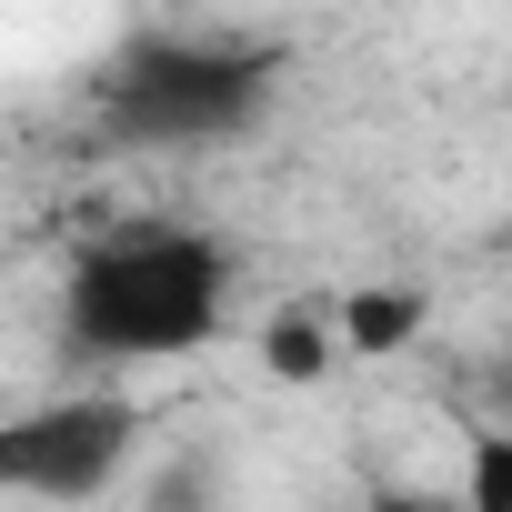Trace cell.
<instances>
[{"mask_svg":"<svg viewBox=\"0 0 512 512\" xmlns=\"http://www.w3.org/2000/svg\"><path fill=\"white\" fill-rule=\"evenodd\" d=\"M221 322H231V241L181 231V221L91 241L61 282V342L111 372L191 362L201 342H221Z\"/></svg>","mask_w":512,"mask_h":512,"instance_id":"6da1fadb","label":"cell"},{"mask_svg":"<svg viewBox=\"0 0 512 512\" xmlns=\"http://www.w3.org/2000/svg\"><path fill=\"white\" fill-rule=\"evenodd\" d=\"M282 61L262 41H211V31H141L101 61V131L111 141H151V151H211L241 141L272 111Z\"/></svg>","mask_w":512,"mask_h":512,"instance_id":"7a4b0ae2","label":"cell"},{"mask_svg":"<svg viewBox=\"0 0 512 512\" xmlns=\"http://www.w3.org/2000/svg\"><path fill=\"white\" fill-rule=\"evenodd\" d=\"M141 452V402L131 392H51L0 422V492L31 502H91L131 472Z\"/></svg>","mask_w":512,"mask_h":512,"instance_id":"3957f363","label":"cell"},{"mask_svg":"<svg viewBox=\"0 0 512 512\" xmlns=\"http://www.w3.org/2000/svg\"><path fill=\"white\" fill-rule=\"evenodd\" d=\"M332 342H342V302H292L272 332H262V362L282 382H322L332 372Z\"/></svg>","mask_w":512,"mask_h":512,"instance_id":"277c9868","label":"cell"},{"mask_svg":"<svg viewBox=\"0 0 512 512\" xmlns=\"http://www.w3.org/2000/svg\"><path fill=\"white\" fill-rule=\"evenodd\" d=\"M422 322H432V302H422V292H402V282H382V292H352V302H342V342H352V352H402Z\"/></svg>","mask_w":512,"mask_h":512,"instance_id":"5b68a950","label":"cell"},{"mask_svg":"<svg viewBox=\"0 0 512 512\" xmlns=\"http://www.w3.org/2000/svg\"><path fill=\"white\" fill-rule=\"evenodd\" d=\"M462 512H512V432H472V452H462Z\"/></svg>","mask_w":512,"mask_h":512,"instance_id":"8992f818","label":"cell"},{"mask_svg":"<svg viewBox=\"0 0 512 512\" xmlns=\"http://www.w3.org/2000/svg\"><path fill=\"white\" fill-rule=\"evenodd\" d=\"M362 512H462V492H412V482H392V492H372Z\"/></svg>","mask_w":512,"mask_h":512,"instance_id":"52a82bcc","label":"cell"}]
</instances>
